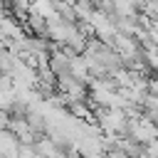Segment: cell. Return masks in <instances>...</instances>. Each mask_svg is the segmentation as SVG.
Wrapping results in <instances>:
<instances>
[{"instance_id":"cell-1","label":"cell","mask_w":158,"mask_h":158,"mask_svg":"<svg viewBox=\"0 0 158 158\" xmlns=\"http://www.w3.org/2000/svg\"><path fill=\"white\" fill-rule=\"evenodd\" d=\"M94 121L99 123L101 133H116V136H126V123L128 116L123 109H109V106H96L94 109Z\"/></svg>"},{"instance_id":"cell-2","label":"cell","mask_w":158,"mask_h":158,"mask_svg":"<svg viewBox=\"0 0 158 158\" xmlns=\"http://www.w3.org/2000/svg\"><path fill=\"white\" fill-rule=\"evenodd\" d=\"M67 111L79 121H94V109L89 106V101H67Z\"/></svg>"},{"instance_id":"cell-3","label":"cell","mask_w":158,"mask_h":158,"mask_svg":"<svg viewBox=\"0 0 158 158\" xmlns=\"http://www.w3.org/2000/svg\"><path fill=\"white\" fill-rule=\"evenodd\" d=\"M35 151H37L42 158H57V156L62 153V148H59V146H57L49 136H44V133L35 141Z\"/></svg>"},{"instance_id":"cell-4","label":"cell","mask_w":158,"mask_h":158,"mask_svg":"<svg viewBox=\"0 0 158 158\" xmlns=\"http://www.w3.org/2000/svg\"><path fill=\"white\" fill-rule=\"evenodd\" d=\"M106 158H131V156L121 148H111V151H106Z\"/></svg>"},{"instance_id":"cell-5","label":"cell","mask_w":158,"mask_h":158,"mask_svg":"<svg viewBox=\"0 0 158 158\" xmlns=\"http://www.w3.org/2000/svg\"><path fill=\"white\" fill-rule=\"evenodd\" d=\"M81 158H106V153H91V156H81Z\"/></svg>"},{"instance_id":"cell-6","label":"cell","mask_w":158,"mask_h":158,"mask_svg":"<svg viewBox=\"0 0 158 158\" xmlns=\"http://www.w3.org/2000/svg\"><path fill=\"white\" fill-rule=\"evenodd\" d=\"M30 158H42V156H40V153H35V156H30Z\"/></svg>"},{"instance_id":"cell-7","label":"cell","mask_w":158,"mask_h":158,"mask_svg":"<svg viewBox=\"0 0 158 158\" xmlns=\"http://www.w3.org/2000/svg\"><path fill=\"white\" fill-rule=\"evenodd\" d=\"M2 2H7V5H10V2H12V0H2Z\"/></svg>"}]
</instances>
